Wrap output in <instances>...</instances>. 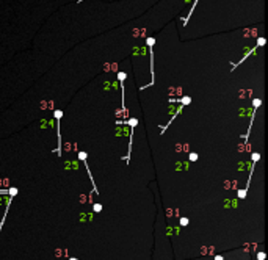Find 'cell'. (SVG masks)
<instances>
[{
  "instance_id": "52a82bcc",
  "label": "cell",
  "mask_w": 268,
  "mask_h": 260,
  "mask_svg": "<svg viewBox=\"0 0 268 260\" xmlns=\"http://www.w3.org/2000/svg\"><path fill=\"white\" fill-rule=\"evenodd\" d=\"M190 160L191 162H196V160H198V154H190Z\"/></svg>"
},
{
  "instance_id": "277c9868",
  "label": "cell",
  "mask_w": 268,
  "mask_h": 260,
  "mask_svg": "<svg viewBox=\"0 0 268 260\" xmlns=\"http://www.w3.org/2000/svg\"><path fill=\"white\" fill-rule=\"evenodd\" d=\"M125 79H127V75H125V72H118V80H119V82H124Z\"/></svg>"
},
{
  "instance_id": "9c48e42d",
  "label": "cell",
  "mask_w": 268,
  "mask_h": 260,
  "mask_svg": "<svg viewBox=\"0 0 268 260\" xmlns=\"http://www.w3.org/2000/svg\"><path fill=\"white\" fill-rule=\"evenodd\" d=\"M187 223H188L187 218H182V219H180V224H182V226H187Z\"/></svg>"
},
{
  "instance_id": "3957f363",
  "label": "cell",
  "mask_w": 268,
  "mask_h": 260,
  "mask_svg": "<svg viewBox=\"0 0 268 260\" xmlns=\"http://www.w3.org/2000/svg\"><path fill=\"white\" fill-rule=\"evenodd\" d=\"M198 2H199V0H194V2H193V5H191V9H190L188 16H187V17H184V25H187V24H188V19L191 17V14H193V11H194V8H196V5H198Z\"/></svg>"
},
{
  "instance_id": "8992f818",
  "label": "cell",
  "mask_w": 268,
  "mask_h": 260,
  "mask_svg": "<svg viewBox=\"0 0 268 260\" xmlns=\"http://www.w3.org/2000/svg\"><path fill=\"white\" fill-rule=\"evenodd\" d=\"M265 44V38H259V41H257V44H256V47H262Z\"/></svg>"
},
{
  "instance_id": "5b68a950",
  "label": "cell",
  "mask_w": 268,
  "mask_h": 260,
  "mask_svg": "<svg viewBox=\"0 0 268 260\" xmlns=\"http://www.w3.org/2000/svg\"><path fill=\"white\" fill-rule=\"evenodd\" d=\"M260 103H262L260 99H254V101H253V107H254V108H257V107H260Z\"/></svg>"
},
{
  "instance_id": "6da1fadb",
  "label": "cell",
  "mask_w": 268,
  "mask_h": 260,
  "mask_svg": "<svg viewBox=\"0 0 268 260\" xmlns=\"http://www.w3.org/2000/svg\"><path fill=\"white\" fill-rule=\"evenodd\" d=\"M146 44H147V49H149V58H151V75H152V80H151V83L149 85H146V86H141V91L144 90V88H147V86H152L154 85V75H155V72H154V50H152V46L155 44V39L152 36H149L146 39Z\"/></svg>"
},
{
  "instance_id": "30bf717a",
  "label": "cell",
  "mask_w": 268,
  "mask_h": 260,
  "mask_svg": "<svg viewBox=\"0 0 268 260\" xmlns=\"http://www.w3.org/2000/svg\"><path fill=\"white\" fill-rule=\"evenodd\" d=\"M94 208H96V212H100V208H102V207L99 205V204H97V205H94Z\"/></svg>"
},
{
  "instance_id": "7a4b0ae2",
  "label": "cell",
  "mask_w": 268,
  "mask_h": 260,
  "mask_svg": "<svg viewBox=\"0 0 268 260\" xmlns=\"http://www.w3.org/2000/svg\"><path fill=\"white\" fill-rule=\"evenodd\" d=\"M127 124L130 125V140H129V154L124 157V160L129 163V158H130V152H132V143H133V130H135V127L138 125V119L136 118H130L129 121H127Z\"/></svg>"
},
{
  "instance_id": "ba28073f",
  "label": "cell",
  "mask_w": 268,
  "mask_h": 260,
  "mask_svg": "<svg viewBox=\"0 0 268 260\" xmlns=\"http://www.w3.org/2000/svg\"><path fill=\"white\" fill-rule=\"evenodd\" d=\"M259 158H260V155H259V154H253V162H254V163H256Z\"/></svg>"
}]
</instances>
